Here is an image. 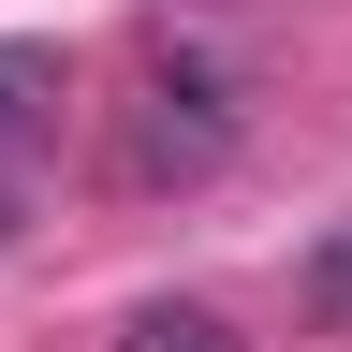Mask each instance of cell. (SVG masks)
<instances>
[{
    "label": "cell",
    "instance_id": "obj_2",
    "mask_svg": "<svg viewBox=\"0 0 352 352\" xmlns=\"http://www.w3.org/2000/svg\"><path fill=\"white\" fill-rule=\"evenodd\" d=\"M118 352H250V338L220 323L206 294H147V308H132V323H118Z\"/></svg>",
    "mask_w": 352,
    "mask_h": 352
},
{
    "label": "cell",
    "instance_id": "obj_1",
    "mask_svg": "<svg viewBox=\"0 0 352 352\" xmlns=\"http://www.w3.org/2000/svg\"><path fill=\"white\" fill-rule=\"evenodd\" d=\"M235 74L206 59V44H147V74H132V103H118V176L132 191H206L220 162H235Z\"/></svg>",
    "mask_w": 352,
    "mask_h": 352
},
{
    "label": "cell",
    "instance_id": "obj_4",
    "mask_svg": "<svg viewBox=\"0 0 352 352\" xmlns=\"http://www.w3.org/2000/svg\"><path fill=\"white\" fill-rule=\"evenodd\" d=\"M308 308L352 323V220H323V250H308Z\"/></svg>",
    "mask_w": 352,
    "mask_h": 352
},
{
    "label": "cell",
    "instance_id": "obj_3",
    "mask_svg": "<svg viewBox=\"0 0 352 352\" xmlns=\"http://www.w3.org/2000/svg\"><path fill=\"white\" fill-rule=\"evenodd\" d=\"M30 103H59V44H0V132H15Z\"/></svg>",
    "mask_w": 352,
    "mask_h": 352
}]
</instances>
